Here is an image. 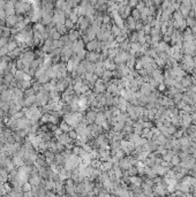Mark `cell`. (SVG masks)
<instances>
[{
	"label": "cell",
	"instance_id": "obj_21",
	"mask_svg": "<svg viewBox=\"0 0 196 197\" xmlns=\"http://www.w3.org/2000/svg\"><path fill=\"white\" fill-rule=\"evenodd\" d=\"M68 135H69V137H71V138H73V140H76V138H77V136H79V135H77V133H76V131H74V130H69V131H68Z\"/></svg>",
	"mask_w": 196,
	"mask_h": 197
},
{
	"label": "cell",
	"instance_id": "obj_20",
	"mask_svg": "<svg viewBox=\"0 0 196 197\" xmlns=\"http://www.w3.org/2000/svg\"><path fill=\"white\" fill-rule=\"evenodd\" d=\"M50 37H51L53 40H54V39H60V38H61V34H60V32H58V31L56 30V31H54V32H53Z\"/></svg>",
	"mask_w": 196,
	"mask_h": 197
},
{
	"label": "cell",
	"instance_id": "obj_4",
	"mask_svg": "<svg viewBox=\"0 0 196 197\" xmlns=\"http://www.w3.org/2000/svg\"><path fill=\"white\" fill-rule=\"evenodd\" d=\"M32 187H37V186H39L40 185V182H42V180H40V176L38 175V174H34L32 176H30V179H29V181H28Z\"/></svg>",
	"mask_w": 196,
	"mask_h": 197
},
{
	"label": "cell",
	"instance_id": "obj_14",
	"mask_svg": "<svg viewBox=\"0 0 196 197\" xmlns=\"http://www.w3.org/2000/svg\"><path fill=\"white\" fill-rule=\"evenodd\" d=\"M76 54H77V55H76V58H77V59L81 61V60H83V59L86 58V55H87V52H86V50H84V49H82V50H80V51H79Z\"/></svg>",
	"mask_w": 196,
	"mask_h": 197
},
{
	"label": "cell",
	"instance_id": "obj_7",
	"mask_svg": "<svg viewBox=\"0 0 196 197\" xmlns=\"http://www.w3.org/2000/svg\"><path fill=\"white\" fill-rule=\"evenodd\" d=\"M96 115H97V113H96L95 111H89V112L87 113V121H88L89 123H93V122H95Z\"/></svg>",
	"mask_w": 196,
	"mask_h": 197
},
{
	"label": "cell",
	"instance_id": "obj_9",
	"mask_svg": "<svg viewBox=\"0 0 196 197\" xmlns=\"http://www.w3.org/2000/svg\"><path fill=\"white\" fill-rule=\"evenodd\" d=\"M56 29H57L58 32L61 34V36L62 35H66V32H67V28L65 27V24H57L56 25Z\"/></svg>",
	"mask_w": 196,
	"mask_h": 197
},
{
	"label": "cell",
	"instance_id": "obj_1",
	"mask_svg": "<svg viewBox=\"0 0 196 197\" xmlns=\"http://www.w3.org/2000/svg\"><path fill=\"white\" fill-rule=\"evenodd\" d=\"M95 92L96 94H101V92H105V90H106V87H105V84H104V81L103 80H98L95 82Z\"/></svg>",
	"mask_w": 196,
	"mask_h": 197
},
{
	"label": "cell",
	"instance_id": "obj_8",
	"mask_svg": "<svg viewBox=\"0 0 196 197\" xmlns=\"http://www.w3.org/2000/svg\"><path fill=\"white\" fill-rule=\"evenodd\" d=\"M59 128L64 131V133H68L69 130H71V124L68 123V122H66V121H64V122H61L60 123V126H59Z\"/></svg>",
	"mask_w": 196,
	"mask_h": 197
},
{
	"label": "cell",
	"instance_id": "obj_16",
	"mask_svg": "<svg viewBox=\"0 0 196 197\" xmlns=\"http://www.w3.org/2000/svg\"><path fill=\"white\" fill-rule=\"evenodd\" d=\"M20 86H21V90H27V89H29V87H30V81H28V80L21 81V82H20Z\"/></svg>",
	"mask_w": 196,
	"mask_h": 197
},
{
	"label": "cell",
	"instance_id": "obj_23",
	"mask_svg": "<svg viewBox=\"0 0 196 197\" xmlns=\"http://www.w3.org/2000/svg\"><path fill=\"white\" fill-rule=\"evenodd\" d=\"M174 136H175V137H181V136H182V131H180V130H179V131H175Z\"/></svg>",
	"mask_w": 196,
	"mask_h": 197
},
{
	"label": "cell",
	"instance_id": "obj_15",
	"mask_svg": "<svg viewBox=\"0 0 196 197\" xmlns=\"http://www.w3.org/2000/svg\"><path fill=\"white\" fill-rule=\"evenodd\" d=\"M112 75H113V73L111 72V70H105L104 73H103V81H108L111 77H112Z\"/></svg>",
	"mask_w": 196,
	"mask_h": 197
},
{
	"label": "cell",
	"instance_id": "obj_5",
	"mask_svg": "<svg viewBox=\"0 0 196 197\" xmlns=\"http://www.w3.org/2000/svg\"><path fill=\"white\" fill-rule=\"evenodd\" d=\"M68 37H69V40L73 43V42H75V40H77L80 38V32L77 30H75V29H71L69 32H68Z\"/></svg>",
	"mask_w": 196,
	"mask_h": 197
},
{
	"label": "cell",
	"instance_id": "obj_11",
	"mask_svg": "<svg viewBox=\"0 0 196 197\" xmlns=\"http://www.w3.org/2000/svg\"><path fill=\"white\" fill-rule=\"evenodd\" d=\"M45 189H46V190H52V189H56V182H53L52 180H50V181H46V182H45Z\"/></svg>",
	"mask_w": 196,
	"mask_h": 197
},
{
	"label": "cell",
	"instance_id": "obj_13",
	"mask_svg": "<svg viewBox=\"0 0 196 197\" xmlns=\"http://www.w3.org/2000/svg\"><path fill=\"white\" fill-rule=\"evenodd\" d=\"M0 179H1L2 182H5L8 179V173H7V171L5 168H1L0 170Z\"/></svg>",
	"mask_w": 196,
	"mask_h": 197
},
{
	"label": "cell",
	"instance_id": "obj_17",
	"mask_svg": "<svg viewBox=\"0 0 196 197\" xmlns=\"http://www.w3.org/2000/svg\"><path fill=\"white\" fill-rule=\"evenodd\" d=\"M129 181L133 183V185H136V186H140L142 183V179H140L138 176H132L129 179Z\"/></svg>",
	"mask_w": 196,
	"mask_h": 197
},
{
	"label": "cell",
	"instance_id": "obj_22",
	"mask_svg": "<svg viewBox=\"0 0 196 197\" xmlns=\"http://www.w3.org/2000/svg\"><path fill=\"white\" fill-rule=\"evenodd\" d=\"M133 17H134V18H138V17H140L138 10H134V12H133Z\"/></svg>",
	"mask_w": 196,
	"mask_h": 197
},
{
	"label": "cell",
	"instance_id": "obj_2",
	"mask_svg": "<svg viewBox=\"0 0 196 197\" xmlns=\"http://www.w3.org/2000/svg\"><path fill=\"white\" fill-rule=\"evenodd\" d=\"M17 22H19V20H17V15H16V14H14V15H8L7 18H6V24H7V27H9V28L15 27Z\"/></svg>",
	"mask_w": 196,
	"mask_h": 197
},
{
	"label": "cell",
	"instance_id": "obj_6",
	"mask_svg": "<svg viewBox=\"0 0 196 197\" xmlns=\"http://www.w3.org/2000/svg\"><path fill=\"white\" fill-rule=\"evenodd\" d=\"M72 138L69 137V135L68 134H61L60 136H58V141L61 143V144H64V145H66V144H68V143H71L72 141H71Z\"/></svg>",
	"mask_w": 196,
	"mask_h": 197
},
{
	"label": "cell",
	"instance_id": "obj_10",
	"mask_svg": "<svg viewBox=\"0 0 196 197\" xmlns=\"http://www.w3.org/2000/svg\"><path fill=\"white\" fill-rule=\"evenodd\" d=\"M105 120H106V118H105V115H104V114H101V113H97L96 119H95V122H96L97 124H101Z\"/></svg>",
	"mask_w": 196,
	"mask_h": 197
},
{
	"label": "cell",
	"instance_id": "obj_24",
	"mask_svg": "<svg viewBox=\"0 0 196 197\" xmlns=\"http://www.w3.org/2000/svg\"><path fill=\"white\" fill-rule=\"evenodd\" d=\"M165 89V84H159V90H164Z\"/></svg>",
	"mask_w": 196,
	"mask_h": 197
},
{
	"label": "cell",
	"instance_id": "obj_3",
	"mask_svg": "<svg viewBox=\"0 0 196 197\" xmlns=\"http://www.w3.org/2000/svg\"><path fill=\"white\" fill-rule=\"evenodd\" d=\"M86 58H87V60H88V61H90V62H95V61L99 60L100 54L98 53L97 51H89V53H87Z\"/></svg>",
	"mask_w": 196,
	"mask_h": 197
},
{
	"label": "cell",
	"instance_id": "obj_18",
	"mask_svg": "<svg viewBox=\"0 0 196 197\" xmlns=\"http://www.w3.org/2000/svg\"><path fill=\"white\" fill-rule=\"evenodd\" d=\"M64 24H65V27L67 28V30H71V29H73V28H74V24H75V23H74V22H72L69 18H66V21H65V23H64Z\"/></svg>",
	"mask_w": 196,
	"mask_h": 197
},
{
	"label": "cell",
	"instance_id": "obj_12",
	"mask_svg": "<svg viewBox=\"0 0 196 197\" xmlns=\"http://www.w3.org/2000/svg\"><path fill=\"white\" fill-rule=\"evenodd\" d=\"M7 49L9 50V51H13L14 49H16L17 47V43L15 42V40H8V43H7Z\"/></svg>",
	"mask_w": 196,
	"mask_h": 197
},
{
	"label": "cell",
	"instance_id": "obj_19",
	"mask_svg": "<svg viewBox=\"0 0 196 197\" xmlns=\"http://www.w3.org/2000/svg\"><path fill=\"white\" fill-rule=\"evenodd\" d=\"M171 164L172 165H174V166H178V165H180V157L179 156H173L172 157V159H171Z\"/></svg>",
	"mask_w": 196,
	"mask_h": 197
}]
</instances>
